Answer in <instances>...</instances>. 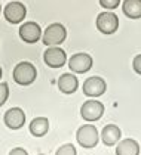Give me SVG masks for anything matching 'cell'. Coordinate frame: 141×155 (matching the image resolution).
Returning a JSON list of instances; mask_svg holds the SVG:
<instances>
[{"mask_svg": "<svg viewBox=\"0 0 141 155\" xmlns=\"http://www.w3.org/2000/svg\"><path fill=\"white\" fill-rule=\"evenodd\" d=\"M67 38V30L65 27L59 22H54V24L48 25L43 36H42V41L46 46H58L64 40Z\"/></svg>", "mask_w": 141, "mask_h": 155, "instance_id": "cell-3", "label": "cell"}, {"mask_svg": "<svg viewBox=\"0 0 141 155\" xmlns=\"http://www.w3.org/2000/svg\"><path fill=\"white\" fill-rule=\"evenodd\" d=\"M58 89H59V92H62L64 95H73L79 89V80H77V77L70 74V72L62 74L58 78Z\"/></svg>", "mask_w": 141, "mask_h": 155, "instance_id": "cell-12", "label": "cell"}, {"mask_svg": "<svg viewBox=\"0 0 141 155\" xmlns=\"http://www.w3.org/2000/svg\"><path fill=\"white\" fill-rule=\"evenodd\" d=\"M116 155H140V143L135 139H123L118 143Z\"/></svg>", "mask_w": 141, "mask_h": 155, "instance_id": "cell-14", "label": "cell"}, {"mask_svg": "<svg viewBox=\"0 0 141 155\" xmlns=\"http://www.w3.org/2000/svg\"><path fill=\"white\" fill-rule=\"evenodd\" d=\"M100 5H101L104 9L113 11V9H116L119 5H120V0H100Z\"/></svg>", "mask_w": 141, "mask_h": 155, "instance_id": "cell-19", "label": "cell"}, {"mask_svg": "<svg viewBox=\"0 0 141 155\" xmlns=\"http://www.w3.org/2000/svg\"><path fill=\"white\" fill-rule=\"evenodd\" d=\"M37 155H45V154H37Z\"/></svg>", "mask_w": 141, "mask_h": 155, "instance_id": "cell-24", "label": "cell"}, {"mask_svg": "<svg viewBox=\"0 0 141 155\" xmlns=\"http://www.w3.org/2000/svg\"><path fill=\"white\" fill-rule=\"evenodd\" d=\"M43 36L42 33V28L40 25L33 22V21H28V22H24L21 27H19V37L21 40L28 43V45H33V43H37Z\"/></svg>", "mask_w": 141, "mask_h": 155, "instance_id": "cell-9", "label": "cell"}, {"mask_svg": "<svg viewBox=\"0 0 141 155\" xmlns=\"http://www.w3.org/2000/svg\"><path fill=\"white\" fill-rule=\"evenodd\" d=\"M132 68H134V71L137 72V74L141 75V55H137L134 58V61H132Z\"/></svg>", "mask_w": 141, "mask_h": 155, "instance_id": "cell-20", "label": "cell"}, {"mask_svg": "<svg viewBox=\"0 0 141 155\" xmlns=\"http://www.w3.org/2000/svg\"><path fill=\"white\" fill-rule=\"evenodd\" d=\"M28 129H30V133L34 137H42L49 130V120L46 117H36L30 123V127Z\"/></svg>", "mask_w": 141, "mask_h": 155, "instance_id": "cell-15", "label": "cell"}, {"mask_svg": "<svg viewBox=\"0 0 141 155\" xmlns=\"http://www.w3.org/2000/svg\"><path fill=\"white\" fill-rule=\"evenodd\" d=\"M3 15L6 18L8 22L11 24H19L23 22L25 15H27V9L21 2H11L6 5L5 11H3Z\"/></svg>", "mask_w": 141, "mask_h": 155, "instance_id": "cell-10", "label": "cell"}, {"mask_svg": "<svg viewBox=\"0 0 141 155\" xmlns=\"http://www.w3.org/2000/svg\"><path fill=\"white\" fill-rule=\"evenodd\" d=\"M122 131L116 124H107L101 131V140L106 146H115L120 140Z\"/></svg>", "mask_w": 141, "mask_h": 155, "instance_id": "cell-13", "label": "cell"}, {"mask_svg": "<svg viewBox=\"0 0 141 155\" xmlns=\"http://www.w3.org/2000/svg\"><path fill=\"white\" fill-rule=\"evenodd\" d=\"M9 155H28V152H27L24 148H19V146H18V148H13L11 152H9Z\"/></svg>", "mask_w": 141, "mask_h": 155, "instance_id": "cell-21", "label": "cell"}, {"mask_svg": "<svg viewBox=\"0 0 141 155\" xmlns=\"http://www.w3.org/2000/svg\"><path fill=\"white\" fill-rule=\"evenodd\" d=\"M122 11H123V13L129 19H140L141 18V0H123Z\"/></svg>", "mask_w": 141, "mask_h": 155, "instance_id": "cell-16", "label": "cell"}, {"mask_svg": "<svg viewBox=\"0 0 141 155\" xmlns=\"http://www.w3.org/2000/svg\"><path fill=\"white\" fill-rule=\"evenodd\" d=\"M8 97H9V86L8 83H0V107L6 104Z\"/></svg>", "mask_w": 141, "mask_h": 155, "instance_id": "cell-18", "label": "cell"}, {"mask_svg": "<svg viewBox=\"0 0 141 155\" xmlns=\"http://www.w3.org/2000/svg\"><path fill=\"white\" fill-rule=\"evenodd\" d=\"M104 111L106 108L104 105L100 102V101H95V99H89L86 102L82 104V108H80V115L85 121L88 123H94V121H98L104 115Z\"/></svg>", "mask_w": 141, "mask_h": 155, "instance_id": "cell-5", "label": "cell"}, {"mask_svg": "<svg viewBox=\"0 0 141 155\" xmlns=\"http://www.w3.org/2000/svg\"><path fill=\"white\" fill-rule=\"evenodd\" d=\"M2 74H3V72H2V68H0V78H2Z\"/></svg>", "mask_w": 141, "mask_h": 155, "instance_id": "cell-22", "label": "cell"}, {"mask_svg": "<svg viewBox=\"0 0 141 155\" xmlns=\"http://www.w3.org/2000/svg\"><path fill=\"white\" fill-rule=\"evenodd\" d=\"M92 64H94V59L91 55L79 52V53H74L73 56H70L69 68H70V71L76 72V74H85L92 68Z\"/></svg>", "mask_w": 141, "mask_h": 155, "instance_id": "cell-8", "label": "cell"}, {"mask_svg": "<svg viewBox=\"0 0 141 155\" xmlns=\"http://www.w3.org/2000/svg\"><path fill=\"white\" fill-rule=\"evenodd\" d=\"M82 90L85 93V96H88V97H100V96L104 95L107 90L106 80H103L98 75H92V77L85 80V83L82 86Z\"/></svg>", "mask_w": 141, "mask_h": 155, "instance_id": "cell-6", "label": "cell"}, {"mask_svg": "<svg viewBox=\"0 0 141 155\" xmlns=\"http://www.w3.org/2000/svg\"><path fill=\"white\" fill-rule=\"evenodd\" d=\"M36 77H37V70L31 62L23 61L19 64L15 65L13 71H12V78L13 81L19 86H30L34 83Z\"/></svg>", "mask_w": 141, "mask_h": 155, "instance_id": "cell-1", "label": "cell"}, {"mask_svg": "<svg viewBox=\"0 0 141 155\" xmlns=\"http://www.w3.org/2000/svg\"><path fill=\"white\" fill-rule=\"evenodd\" d=\"M55 155H77V151H76V148L71 143H65V145L59 146L57 149Z\"/></svg>", "mask_w": 141, "mask_h": 155, "instance_id": "cell-17", "label": "cell"}, {"mask_svg": "<svg viewBox=\"0 0 141 155\" xmlns=\"http://www.w3.org/2000/svg\"><path fill=\"white\" fill-rule=\"evenodd\" d=\"M76 140L82 148H86V149L95 148L100 140V134H98L97 127L92 124H83L76 131Z\"/></svg>", "mask_w": 141, "mask_h": 155, "instance_id": "cell-2", "label": "cell"}, {"mask_svg": "<svg viewBox=\"0 0 141 155\" xmlns=\"http://www.w3.org/2000/svg\"><path fill=\"white\" fill-rule=\"evenodd\" d=\"M0 12H2V5H0Z\"/></svg>", "mask_w": 141, "mask_h": 155, "instance_id": "cell-23", "label": "cell"}, {"mask_svg": "<svg viewBox=\"0 0 141 155\" xmlns=\"http://www.w3.org/2000/svg\"><path fill=\"white\" fill-rule=\"evenodd\" d=\"M43 61L49 68H61L67 64V55L65 50L59 46H51L43 53Z\"/></svg>", "mask_w": 141, "mask_h": 155, "instance_id": "cell-7", "label": "cell"}, {"mask_svg": "<svg viewBox=\"0 0 141 155\" xmlns=\"http://www.w3.org/2000/svg\"><path fill=\"white\" fill-rule=\"evenodd\" d=\"M3 121L6 124L8 129L11 130H19L25 124V114L21 108L15 107V108H11L5 112L3 115Z\"/></svg>", "mask_w": 141, "mask_h": 155, "instance_id": "cell-11", "label": "cell"}, {"mask_svg": "<svg viewBox=\"0 0 141 155\" xmlns=\"http://www.w3.org/2000/svg\"><path fill=\"white\" fill-rule=\"evenodd\" d=\"M95 25H97L100 33H103V34H113V33L118 31L119 28V18L118 15L113 13L111 11L101 12L97 16Z\"/></svg>", "mask_w": 141, "mask_h": 155, "instance_id": "cell-4", "label": "cell"}]
</instances>
